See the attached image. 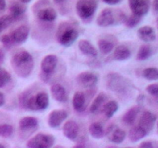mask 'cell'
I'll return each instance as SVG.
<instances>
[{
	"label": "cell",
	"instance_id": "6da1fadb",
	"mask_svg": "<svg viewBox=\"0 0 158 148\" xmlns=\"http://www.w3.org/2000/svg\"><path fill=\"white\" fill-rule=\"evenodd\" d=\"M11 63L15 73L22 78L29 76L33 69V58L27 51L22 50L15 53Z\"/></svg>",
	"mask_w": 158,
	"mask_h": 148
},
{
	"label": "cell",
	"instance_id": "7a4b0ae2",
	"mask_svg": "<svg viewBox=\"0 0 158 148\" xmlns=\"http://www.w3.org/2000/svg\"><path fill=\"white\" fill-rule=\"evenodd\" d=\"M79 32L77 29L68 25L60 26L57 39L59 43L63 46H69L78 38Z\"/></svg>",
	"mask_w": 158,
	"mask_h": 148
},
{
	"label": "cell",
	"instance_id": "3957f363",
	"mask_svg": "<svg viewBox=\"0 0 158 148\" xmlns=\"http://www.w3.org/2000/svg\"><path fill=\"white\" fill-rule=\"evenodd\" d=\"M97 9V0H78L76 5L77 13L82 19L91 18Z\"/></svg>",
	"mask_w": 158,
	"mask_h": 148
},
{
	"label": "cell",
	"instance_id": "277c9868",
	"mask_svg": "<svg viewBox=\"0 0 158 148\" xmlns=\"http://www.w3.org/2000/svg\"><path fill=\"white\" fill-rule=\"evenodd\" d=\"M54 141L55 138L52 135L40 133L28 140L26 146L27 148H51Z\"/></svg>",
	"mask_w": 158,
	"mask_h": 148
},
{
	"label": "cell",
	"instance_id": "5b68a950",
	"mask_svg": "<svg viewBox=\"0 0 158 148\" xmlns=\"http://www.w3.org/2000/svg\"><path fill=\"white\" fill-rule=\"evenodd\" d=\"M106 82L109 89L114 92H125L127 85L126 82L123 80V77L119 75L118 73H109L106 76Z\"/></svg>",
	"mask_w": 158,
	"mask_h": 148
},
{
	"label": "cell",
	"instance_id": "8992f818",
	"mask_svg": "<svg viewBox=\"0 0 158 148\" xmlns=\"http://www.w3.org/2000/svg\"><path fill=\"white\" fill-rule=\"evenodd\" d=\"M130 9L134 15L142 17L149 12L150 0H128Z\"/></svg>",
	"mask_w": 158,
	"mask_h": 148
},
{
	"label": "cell",
	"instance_id": "52a82bcc",
	"mask_svg": "<svg viewBox=\"0 0 158 148\" xmlns=\"http://www.w3.org/2000/svg\"><path fill=\"white\" fill-rule=\"evenodd\" d=\"M114 12V10L109 9V8H106V9L102 10L100 15L97 17V25L99 26H102V27H106V26L115 24L116 20L117 19L115 18V15Z\"/></svg>",
	"mask_w": 158,
	"mask_h": 148
},
{
	"label": "cell",
	"instance_id": "ba28073f",
	"mask_svg": "<svg viewBox=\"0 0 158 148\" xmlns=\"http://www.w3.org/2000/svg\"><path fill=\"white\" fill-rule=\"evenodd\" d=\"M77 81L79 85L85 88L93 87L98 82V77L94 72L86 71L79 74L77 77Z\"/></svg>",
	"mask_w": 158,
	"mask_h": 148
},
{
	"label": "cell",
	"instance_id": "9c48e42d",
	"mask_svg": "<svg viewBox=\"0 0 158 148\" xmlns=\"http://www.w3.org/2000/svg\"><path fill=\"white\" fill-rule=\"evenodd\" d=\"M57 63H58V58L56 55L49 54V55L46 56L43 59L41 65H40L43 74L46 76L51 75L56 67Z\"/></svg>",
	"mask_w": 158,
	"mask_h": 148
},
{
	"label": "cell",
	"instance_id": "30bf717a",
	"mask_svg": "<svg viewBox=\"0 0 158 148\" xmlns=\"http://www.w3.org/2000/svg\"><path fill=\"white\" fill-rule=\"evenodd\" d=\"M67 117L68 113L63 109L52 110L48 117V124L52 128L58 127L67 118Z\"/></svg>",
	"mask_w": 158,
	"mask_h": 148
},
{
	"label": "cell",
	"instance_id": "8fae6325",
	"mask_svg": "<svg viewBox=\"0 0 158 148\" xmlns=\"http://www.w3.org/2000/svg\"><path fill=\"white\" fill-rule=\"evenodd\" d=\"M106 135L112 143L119 144L124 140L126 137V132L123 130L119 128L118 126L112 125L108 128Z\"/></svg>",
	"mask_w": 158,
	"mask_h": 148
},
{
	"label": "cell",
	"instance_id": "7c38bea8",
	"mask_svg": "<svg viewBox=\"0 0 158 148\" xmlns=\"http://www.w3.org/2000/svg\"><path fill=\"white\" fill-rule=\"evenodd\" d=\"M29 34V28L27 26H20L10 34L14 43L21 44L27 39Z\"/></svg>",
	"mask_w": 158,
	"mask_h": 148
},
{
	"label": "cell",
	"instance_id": "4fadbf2b",
	"mask_svg": "<svg viewBox=\"0 0 158 148\" xmlns=\"http://www.w3.org/2000/svg\"><path fill=\"white\" fill-rule=\"evenodd\" d=\"M157 120V117L153 113L150 111H145L142 113L140 117V121H139V126L143 127L147 132L151 130L154 127V123Z\"/></svg>",
	"mask_w": 158,
	"mask_h": 148
},
{
	"label": "cell",
	"instance_id": "5bb4252c",
	"mask_svg": "<svg viewBox=\"0 0 158 148\" xmlns=\"http://www.w3.org/2000/svg\"><path fill=\"white\" fill-rule=\"evenodd\" d=\"M63 132L66 138L70 140H74L78 136V124L74 120H68L63 125Z\"/></svg>",
	"mask_w": 158,
	"mask_h": 148
},
{
	"label": "cell",
	"instance_id": "9a60e30c",
	"mask_svg": "<svg viewBox=\"0 0 158 148\" xmlns=\"http://www.w3.org/2000/svg\"><path fill=\"white\" fill-rule=\"evenodd\" d=\"M139 39L144 43H151L156 39V33L154 28L149 26H145L140 28L137 31Z\"/></svg>",
	"mask_w": 158,
	"mask_h": 148
},
{
	"label": "cell",
	"instance_id": "2e32d148",
	"mask_svg": "<svg viewBox=\"0 0 158 148\" xmlns=\"http://www.w3.org/2000/svg\"><path fill=\"white\" fill-rule=\"evenodd\" d=\"M50 91L52 97L56 101L60 102V103H65V102L67 101L68 97L66 89L61 84H59V83L53 84L51 86Z\"/></svg>",
	"mask_w": 158,
	"mask_h": 148
},
{
	"label": "cell",
	"instance_id": "e0dca14e",
	"mask_svg": "<svg viewBox=\"0 0 158 148\" xmlns=\"http://www.w3.org/2000/svg\"><path fill=\"white\" fill-rule=\"evenodd\" d=\"M78 47L80 50L83 52L84 55L89 56L96 57L97 56V50L96 48L86 39H81L79 41Z\"/></svg>",
	"mask_w": 158,
	"mask_h": 148
},
{
	"label": "cell",
	"instance_id": "ac0fdd59",
	"mask_svg": "<svg viewBox=\"0 0 158 148\" xmlns=\"http://www.w3.org/2000/svg\"><path fill=\"white\" fill-rule=\"evenodd\" d=\"M73 106L77 112H83L86 109V98L83 92H75L73 98Z\"/></svg>",
	"mask_w": 158,
	"mask_h": 148
},
{
	"label": "cell",
	"instance_id": "d6986e66",
	"mask_svg": "<svg viewBox=\"0 0 158 148\" xmlns=\"http://www.w3.org/2000/svg\"><path fill=\"white\" fill-rule=\"evenodd\" d=\"M10 15L16 20L17 18L21 17L26 11V6L23 3L19 2H12L9 6Z\"/></svg>",
	"mask_w": 158,
	"mask_h": 148
},
{
	"label": "cell",
	"instance_id": "ffe728a7",
	"mask_svg": "<svg viewBox=\"0 0 158 148\" xmlns=\"http://www.w3.org/2000/svg\"><path fill=\"white\" fill-rule=\"evenodd\" d=\"M140 111V106H135L133 107L130 108L123 117V122L126 125L131 126L134 123L136 119H137V115L139 114Z\"/></svg>",
	"mask_w": 158,
	"mask_h": 148
},
{
	"label": "cell",
	"instance_id": "44dd1931",
	"mask_svg": "<svg viewBox=\"0 0 158 148\" xmlns=\"http://www.w3.org/2000/svg\"><path fill=\"white\" fill-rule=\"evenodd\" d=\"M37 16L43 22H52L56 19L57 13L52 8H45L39 11Z\"/></svg>",
	"mask_w": 158,
	"mask_h": 148
},
{
	"label": "cell",
	"instance_id": "7402d4cb",
	"mask_svg": "<svg viewBox=\"0 0 158 148\" xmlns=\"http://www.w3.org/2000/svg\"><path fill=\"white\" fill-rule=\"evenodd\" d=\"M131 50L125 45H120V46H117L114 52V58L118 61L127 60L131 57Z\"/></svg>",
	"mask_w": 158,
	"mask_h": 148
},
{
	"label": "cell",
	"instance_id": "603a6c76",
	"mask_svg": "<svg viewBox=\"0 0 158 148\" xmlns=\"http://www.w3.org/2000/svg\"><path fill=\"white\" fill-rule=\"evenodd\" d=\"M148 134V132L140 126H136L131 128L129 131V139L132 142H137L143 139Z\"/></svg>",
	"mask_w": 158,
	"mask_h": 148
},
{
	"label": "cell",
	"instance_id": "cb8c5ba5",
	"mask_svg": "<svg viewBox=\"0 0 158 148\" xmlns=\"http://www.w3.org/2000/svg\"><path fill=\"white\" fill-rule=\"evenodd\" d=\"M19 126L22 130L33 129L38 126V120L33 117H25L19 120Z\"/></svg>",
	"mask_w": 158,
	"mask_h": 148
},
{
	"label": "cell",
	"instance_id": "d4e9b609",
	"mask_svg": "<svg viewBox=\"0 0 158 148\" xmlns=\"http://www.w3.org/2000/svg\"><path fill=\"white\" fill-rule=\"evenodd\" d=\"M89 132L91 137L95 139H100L104 137L105 131L100 123H93L89 126Z\"/></svg>",
	"mask_w": 158,
	"mask_h": 148
},
{
	"label": "cell",
	"instance_id": "484cf974",
	"mask_svg": "<svg viewBox=\"0 0 158 148\" xmlns=\"http://www.w3.org/2000/svg\"><path fill=\"white\" fill-rule=\"evenodd\" d=\"M106 95L104 92H100L97 95V97L94 99V100L93 101V103H91L90 108H89V110L91 113H97L99 109H100L102 106H103L104 103L106 102Z\"/></svg>",
	"mask_w": 158,
	"mask_h": 148
},
{
	"label": "cell",
	"instance_id": "4316f807",
	"mask_svg": "<svg viewBox=\"0 0 158 148\" xmlns=\"http://www.w3.org/2000/svg\"><path fill=\"white\" fill-rule=\"evenodd\" d=\"M118 103L115 100H111V101L106 103L103 106V113H104L105 117L108 119L111 118L114 115V113H117V111L118 110Z\"/></svg>",
	"mask_w": 158,
	"mask_h": 148
},
{
	"label": "cell",
	"instance_id": "83f0119b",
	"mask_svg": "<svg viewBox=\"0 0 158 148\" xmlns=\"http://www.w3.org/2000/svg\"><path fill=\"white\" fill-rule=\"evenodd\" d=\"M35 102L39 110L45 109L49 106V96L46 92H40L35 95Z\"/></svg>",
	"mask_w": 158,
	"mask_h": 148
},
{
	"label": "cell",
	"instance_id": "f1b7e54d",
	"mask_svg": "<svg viewBox=\"0 0 158 148\" xmlns=\"http://www.w3.org/2000/svg\"><path fill=\"white\" fill-rule=\"evenodd\" d=\"M152 55V49L148 45H142L139 49L137 55V60L139 61H143L148 60Z\"/></svg>",
	"mask_w": 158,
	"mask_h": 148
},
{
	"label": "cell",
	"instance_id": "f546056e",
	"mask_svg": "<svg viewBox=\"0 0 158 148\" xmlns=\"http://www.w3.org/2000/svg\"><path fill=\"white\" fill-rule=\"evenodd\" d=\"M98 47L100 52L104 55H107L114 49V45L106 39H100L98 41Z\"/></svg>",
	"mask_w": 158,
	"mask_h": 148
},
{
	"label": "cell",
	"instance_id": "4dcf8cb0",
	"mask_svg": "<svg viewBox=\"0 0 158 148\" xmlns=\"http://www.w3.org/2000/svg\"><path fill=\"white\" fill-rule=\"evenodd\" d=\"M142 75L146 80L153 81L158 80V69L155 67H148L143 69Z\"/></svg>",
	"mask_w": 158,
	"mask_h": 148
},
{
	"label": "cell",
	"instance_id": "1f68e13d",
	"mask_svg": "<svg viewBox=\"0 0 158 148\" xmlns=\"http://www.w3.org/2000/svg\"><path fill=\"white\" fill-rule=\"evenodd\" d=\"M140 20H141V17L132 14L129 17H127L126 18V20L124 22L125 26L127 27L130 28V29H132V28L136 27L140 23Z\"/></svg>",
	"mask_w": 158,
	"mask_h": 148
},
{
	"label": "cell",
	"instance_id": "d6a6232c",
	"mask_svg": "<svg viewBox=\"0 0 158 148\" xmlns=\"http://www.w3.org/2000/svg\"><path fill=\"white\" fill-rule=\"evenodd\" d=\"M14 21L15 19L10 15H6L0 17V32L7 29Z\"/></svg>",
	"mask_w": 158,
	"mask_h": 148
},
{
	"label": "cell",
	"instance_id": "836d02e7",
	"mask_svg": "<svg viewBox=\"0 0 158 148\" xmlns=\"http://www.w3.org/2000/svg\"><path fill=\"white\" fill-rule=\"evenodd\" d=\"M11 80V76L5 69L0 66V88H2Z\"/></svg>",
	"mask_w": 158,
	"mask_h": 148
},
{
	"label": "cell",
	"instance_id": "e575fe53",
	"mask_svg": "<svg viewBox=\"0 0 158 148\" xmlns=\"http://www.w3.org/2000/svg\"><path fill=\"white\" fill-rule=\"evenodd\" d=\"M13 133V127L10 124L4 123L0 125V136L5 138L9 137Z\"/></svg>",
	"mask_w": 158,
	"mask_h": 148
},
{
	"label": "cell",
	"instance_id": "d590c367",
	"mask_svg": "<svg viewBox=\"0 0 158 148\" xmlns=\"http://www.w3.org/2000/svg\"><path fill=\"white\" fill-rule=\"evenodd\" d=\"M146 91L150 94L155 97L158 101V83H153L147 86Z\"/></svg>",
	"mask_w": 158,
	"mask_h": 148
},
{
	"label": "cell",
	"instance_id": "8d00e7d4",
	"mask_svg": "<svg viewBox=\"0 0 158 148\" xmlns=\"http://www.w3.org/2000/svg\"><path fill=\"white\" fill-rule=\"evenodd\" d=\"M1 41L5 46H11L14 44V42L12 40L11 35H5L2 37Z\"/></svg>",
	"mask_w": 158,
	"mask_h": 148
},
{
	"label": "cell",
	"instance_id": "74e56055",
	"mask_svg": "<svg viewBox=\"0 0 158 148\" xmlns=\"http://www.w3.org/2000/svg\"><path fill=\"white\" fill-rule=\"evenodd\" d=\"M139 148H154V146H153V143L151 142L144 141L140 143Z\"/></svg>",
	"mask_w": 158,
	"mask_h": 148
},
{
	"label": "cell",
	"instance_id": "f35d334b",
	"mask_svg": "<svg viewBox=\"0 0 158 148\" xmlns=\"http://www.w3.org/2000/svg\"><path fill=\"white\" fill-rule=\"evenodd\" d=\"M106 4L110 5V6H114V5L118 4L120 2V0H103Z\"/></svg>",
	"mask_w": 158,
	"mask_h": 148
},
{
	"label": "cell",
	"instance_id": "ab89813d",
	"mask_svg": "<svg viewBox=\"0 0 158 148\" xmlns=\"http://www.w3.org/2000/svg\"><path fill=\"white\" fill-rule=\"evenodd\" d=\"M6 7V0H0V11H3Z\"/></svg>",
	"mask_w": 158,
	"mask_h": 148
},
{
	"label": "cell",
	"instance_id": "60d3db41",
	"mask_svg": "<svg viewBox=\"0 0 158 148\" xmlns=\"http://www.w3.org/2000/svg\"><path fill=\"white\" fill-rule=\"evenodd\" d=\"M5 103V96L2 92H0V107L2 106Z\"/></svg>",
	"mask_w": 158,
	"mask_h": 148
},
{
	"label": "cell",
	"instance_id": "b9f144b4",
	"mask_svg": "<svg viewBox=\"0 0 158 148\" xmlns=\"http://www.w3.org/2000/svg\"><path fill=\"white\" fill-rule=\"evenodd\" d=\"M153 9L155 12H158V0H154L153 1Z\"/></svg>",
	"mask_w": 158,
	"mask_h": 148
},
{
	"label": "cell",
	"instance_id": "7bdbcfd3",
	"mask_svg": "<svg viewBox=\"0 0 158 148\" xmlns=\"http://www.w3.org/2000/svg\"><path fill=\"white\" fill-rule=\"evenodd\" d=\"M3 59H4V54L2 51H0V63L3 61Z\"/></svg>",
	"mask_w": 158,
	"mask_h": 148
},
{
	"label": "cell",
	"instance_id": "ee69618b",
	"mask_svg": "<svg viewBox=\"0 0 158 148\" xmlns=\"http://www.w3.org/2000/svg\"><path fill=\"white\" fill-rule=\"evenodd\" d=\"M73 148H85V147L83 144H77L76 145V146H74Z\"/></svg>",
	"mask_w": 158,
	"mask_h": 148
},
{
	"label": "cell",
	"instance_id": "f6af8a7d",
	"mask_svg": "<svg viewBox=\"0 0 158 148\" xmlns=\"http://www.w3.org/2000/svg\"><path fill=\"white\" fill-rule=\"evenodd\" d=\"M20 2H21L22 3H23V4H26V3L30 2L31 0H20Z\"/></svg>",
	"mask_w": 158,
	"mask_h": 148
},
{
	"label": "cell",
	"instance_id": "bcb514c9",
	"mask_svg": "<svg viewBox=\"0 0 158 148\" xmlns=\"http://www.w3.org/2000/svg\"><path fill=\"white\" fill-rule=\"evenodd\" d=\"M54 2H55L56 3H61L63 2H64L65 0H53Z\"/></svg>",
	"mask_w": 158,
	"mask_h": 148
},
{
	"label": "cell",
	"instance_id": "7dc6e473",
	"mask_svg": "<svg viewBox=\"0 0 158 148\" xmlns=\"http://www.w3.org/2000/svg\"><path fill=\"white\" fill-rule=\"evenodd\" d=\"M0 148H5V146H3L2 144H1V143H0Z\"/></svg>",
	"mask_w": 158,
	"mask_h": 148
},
{
	"label": "cell",
	"instance_id": "c3c4849f",
	"mask_svg": "<svg viewBox=\"0 0 158 148\" xmlns=\"http://www.w3.org/2000/svg\"><path fill=\"white\" fill-rule=\"evenodd\" d=\"M157 127H158V123H157Z\"/></svg>",
	"mask_w": 158,
	"mask_h": 148
},
{
	"label": "cell",
	"instance_id": "681fc988",
	"mask_svg": "<svg viewBox=\"0 0 158 148\" xmlns=\"http://www.w3.org/2000/svg\"><path fill=\"white\" fill-rule=\"evenodd\" d=\"M129 148H131V147H129Z\"/></svg>",
	"mask_w": 158,
	"mask_h": 148
}]
</instances>
